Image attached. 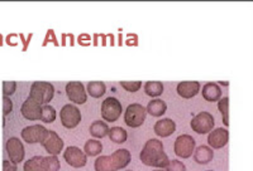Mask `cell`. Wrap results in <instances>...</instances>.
<instances>
[{
	"mask_svg": "<svg viewBox=\"0 0 253 171\" xmlns=\"http://www.w3.org/2000/svg\"><path fill=\"white\" fill-rule=\"evenodd\" d=\"M139 159L146 166H153V168L164 169L169 165V156L164 151L162 141L157 139H151L144 143L142 148Z\"/></svg>",
	"mask_w": 253,
	"mask_h": 171,
	"instance_id": "6da1fadb",
	"label": "cell"
},
{
	"mask_svg": "<svg viewBox=\"0 0 253 171\" xmlns=\"http://www.w3.org/2000/svg\"><path fill=\"white\" fill-rule=\"evenodd\" d=\"M132 155L126 148H119L108 156H99L95 160V171H118L129 165Z\"/></svg>",
	"mask_w": 253,
	"mask_h": 171,
	"instance_id": "7a4b0ae2",
	"label": "cell"
},
{
	"mask_svg": "<svg viewBox=\"0 0 253 171\" xmlns=\"http://www.w3.org/2000/svg\"><path fill=\"white\" fill-rule=\"evenodd\" d=\"M55 96V87L49 82H33L28 97L41 106L48 105Z\"/></svg>",
	"mask_w": 253,
	"mask_h": 171,
	"instance_id": "3957f363",
	"label": "cell"
},
{
	"mask_svg": "<svg viewBox=\"0 0 253 171\" xmlns=\"http://www.w3.org/2000/svg\"><path fill=\"white\" fill-rule=\"evenodd\" d=\"M146 109L141 103H132L126 107V114H124V122L132 128L139 127L146 121Z\"/></svg>",
	"mask_w": 253,
	"mask_h": 171,
	"instance_id": "277c9868",
	"label": "cell"
},
{
	"mask_svg": "<svg viewBox=\"0 0 253 171\" xmlns=\"http://www.w3.org/2000/svg\"><path fill=\"white\" fill-rule=\"evenodd\" d=\"M123 107H122L121 101H118L115 97H108L107 100L103 101L101 105V117L104 121L108 122H115L121 117Z\"/></svg>",
	"mask_w": 253,
	"mask_h": 171,
	"instance_id": "5b68a950",
	"label": "cell"
},
{
	"mask_svg": "<svg viewBox=\"0 0 253 171\" xmlns=\"http://www.w3.org/2000/svg\"><path fill=\"white\" fill-rule=\"evenodd\" d=\"M214 117L213 114H210L209 112H200V114H196L195 117H193V121L190 123L191 128H193V131H195L196 134L204 135V134H209L214 127Z\"/></svg>",
	"mask_w": 253,
	"mask_h": 171,
	"instance_id": "8992f818",
	"label": "cell"
},
{
	"mask_svg": "<svg viewBox=\"0 0 253 171\" xmlns=\"http://www.w3.org/2000/svg\"><path fill=\"white\" fill-rule=\"evenodd\" d=\"M61 123L66 128H75L81 122V112L75 105H65L60 111Z\"/></svg>",
	"mask_w": 253,
	"mask_h": 171,
	"instance_id": "52a82bcc",
	"label": "cell"
},
{
	"mask_svg": "<svg viewBox=\"0 0 253 171\" xmlns=\"http://www.w3.org/2000/svg\"><path fill=\"white\" fill-rule=\"evenodd\" d=\"M195 143L196 142L193 136H190V135H180L175 140L173 151H175V154L178 157L187 159L195 151Z\"/></svg>",
	"mask_w": 253,
	"mask_h": 171,
	"instance_id": "ba28073f",
	"label": "cell"
},
{
	"mask_svg": "<svg viewBox=\"0 0 253 171\" xmlns=\"http://www.w3.org/2000/svg\"><path fill=\"white\" fill-rule=\"evenodd\" d=\"M63 159L72 168H84L87 163V156L84 151H81V148L76 147V146H69L66 148V151L63 152Z\"/></svg>",
	"mask_w": 253,
	"mask_h": 171,
	"instance_id": "9c48e42d",
	"label": "cell"
},
{
	"mask_svg": "<svg viewBox=\"0 0 253 171\" xmlns=\"http://www.w3.org/2000/svg\"><path fill=\"white\" fill-rule=\"evenodd\" d=\"M47 132H48V130L46 127H43V126H28V127L23 128L22 139L28 143H42L44 139H46Z\"/></svg>",
	"mask_w": 253,
	"mask_h": 171,
	"instance_id": "30bf717a",
	"label": "cell"
},
{
	"mask_svg": "<svg viewBox=\"0 0 253 171\" xmlns=\"http://www.w3.org/2000/svg\"><path fill=\"white\" fill-rule=\"evenodd\" d=\"M66 94L71 102L76 105H84L86 102L87 96L85 87L81 82H70L66 85Z\"/></svg>",
	"mask_w": 253,
	"mask_h": 171,
	"instance_id": "8fae6325",
	"label": "cell"
},
{
	"mask_svg": "<svg viewBox=\"0 0 253 171\" xmlns=\"http://www.w3.org/2000/svg\"><path fill=\"white\" fill-rule=\"evenodd\" d=\"M5 148L10 161H13V163L15 164L23 161L26 151H24V146L19 139H17V137H10V139L6 141Z\"/></svg>",
	"mask_w": 253,
	"mask_h": 171,
	"instance_id": "7c38bea8",
	"label": "cell"
},
{
	"mask_svg": "<svg viewBox=\"0 0 253 171\" xmlns=\"http://www.w3.org/2000/svg\"><path fill=\"white\" fill-rule=\"evenodd\" d=\"M42 145H43V147L46 148V151L48 152L49 155H55V156H57V155L61 154V151H62L63 140L55 131H49L48 130L46 139L43 140Z\"/></svg>",
	"mask_w": 253,
	"mask_h": 171,
	"instance_id": "4fadbf2b",
	"label": "cell"
},
{
	"mask_svg": "<svg viewBox=\"0 0 253 171\" xmlns=\"http://www.w3.org/2000/svg\"><path fill=\"white\" fill-rule=\"evenodd\" d=\"M229 140V132L227 128L219 127L216 130H211L208 136V143L210 148H221L225 146Z\"/></svg>",
	"mask_w": 253,
	"mask_h": 171,
	"instance_id": "5bb4252c",
	"label": "cell"
},
{
	"mask_svg": "<svg viewBox=\"0 0 253 171\" xmlns=\"http://www.w3.org/2000/svg\"><path fill=\"white\" fill-rule=\"evenodd\" d=\"M20 112L23 114L24 118L31 121L35 120H41V114H42V106L40 103H37L36 101L31 100V98H27L26 101L22 105V109Z\"/></svg>",
	"mask_w": 253,
	"mask_h": 171,
	"instance_id": "9a60e30c",
	"label": "cell"
},
{
	"mask_svg": "<svg viewBox=\"0 0 253 171\" xmlns=\"http://www.w3.org/2000/svg\"><path fill=\"white\" fill-rule=\"evenodd\" d=\"M153 131L160 137H169L176 131V123L171 118H162L155 123Z\"/></svg>",
	"mask_w": 253,
	"mask_h": 171,
	"instance_id": "2e32d148",
	"label": "cell"
},
{
	"mask_svg": "<svg viewBox=\"0 0 253 171\" xmlns=\"http://www.w3.org/2000/svg\"><path fill=\"white\" fill-rule=\"evenodd\" d=\"M200 91V83L196 81H190V82H180L177 85V93L182 98H193L194 96L199 93Z\"/></svg>",
	"mask_w": 253,
	"mask_h": 171,
	"instance_id": "e0dca14e",
	"label": "cell"
},
{
	"mask_svg": "<svg viewBox=\"0 0 253 171\" xmlns=\"http://www.w3.org/2000/svg\"><path fill=\"white\" fill-rule=\"evenodd\" d=\"M203 97L209 102H216L220 100L221 97V91L218 83L209 82L203 87Z\"/></svg>",
	"mask_w": 253,
	"mask_h": 171,
	"instance_id": "ac0fdd59",
	"label": "cell"
},
{
	"mask_svg": "<svg viewBox=\"0 0 253 171\" xmlns=\"http://www.w3.org/2000/svg\"><path fill=\"white\" fill-rule=\"evenodd\" d=\"M214 157V151L213 148H210L209 146H199L194 151V160H195L198 164H209Z\"/></svg>",
	"mask_w": 253,
	"mask_h": 171,
	"instance_id": "d6986e66",
	"label": "cell"
},
{
	"mask_svg": "<svg viewBox=\"0 0 253 171\" xmlns=\"http://www.w3.org/2000/svg\"><path fill=\"white\" fill-rule=\"evenodd\" d=\"M167 105L165 103V101L160 100V98H156V100H152L148 102L147 105L146 111L153 117H160L166 112Z\"/></svg>",
	"mask_w": 253,
	"mask_h": 171,
	"instance_id": "ffe728a7",
	"label": "cell"
},
{
	"mask_svg": "<svg viewBox=\"0 0 253 171\" xmlns=\"http://www.w3.org/2000/svg\"><path fill=\"white\" fill-rule=\"evenodd\" d=\"M109 132V126L104 121H94L90 126V135L95 139H103Z\"/></svg>",
	"mask_w": 253,
	"mask_h": 171,
	"instance_id": "44dd1931",
	"label": "cell"
},
{
	"mask_svg": "<svg viewBox=\"0 0 253 171\" xmlns=\"http://www.w3.org/2000/svg\"><path fill=\"white\" fill-rule=\"evenodd\" d=\"M144 92L147 96L151 97H158L164 93V85L160 81H150L144 85Z\"/></svg>",
	"mask_w": 253,
	"mask_h": 171,
	"instance_id": "7402d4cb",
	"label": "cell"
},
{
	"mask_svg": "<svg viewBox=\"0 0 253 171\" xmlns=\"http://www.w3.org/2000/svg\"><path fill=\"white\" fill-rule=\"evenodd\" d=\"M108 136H109L110 141H113V142L123 143L126 141L128 134H126V131L124 130L123 127H118V126H115V127L109 128Z\"/></svg>",
	"mask_w": 253,
	"mask_h": 171,
	"instance_id": "603a6c76",
	"label": "cell"
},
{
	"mask_svg": "<svg viewBox=\"0 0 253 171\" xmlns=\"http://www.w3.org/2000/svg\"><path fill=\"white\" fill-rule=\"evenodd\" d=\"M41 169H42V171H58L60 170V160L55 155L43 156Z\"/></svg>",
	"mask_w": 253,
	"mask_h": 171,
	"instance_id": "cb8c5ba5",
	"label": "cell"
},
{
	"mask_svg": "<svg viewBox=\"0 0 253 171\" xmlns=\"http://www.w3.org/2000/svg\"><path fill=\"white\" fill-rule=\"evenodd\" d=\"M87 92H89V94L91 97L99 98L107 92V86H105L104 82H99V81L89 82L87 83Z\"/></svg>",
	"mask_w": 253,
	"mask_h": 171,
	"instance_id": "d4e9b609",
	"label": "cell"
},
{
	"mask_svg": "<svg viewBox=\"0 0 253 171\" xmlns=\"http://www.w3.org/2000/svg\"><path fill=\"white\" fill-rule=\"evenodd\" d=\"M84 151H85L86 156H96L103 151V145H101L100 141L91 139V140L86 141V143L84 146Z\"/></svg>",
	"mask_w": 253,
	"mask_h": 171,
	"instance_id": "484cf974",
	"label": "cell"
},
{
	"mask_svg": "<svg viewBox=\"0 0 253 171\" xmlns=\"http://www.w3.org/2000/svg\"><path fill=\"white\" fill-rule=\"evenodd\" d=\"M218 109L223 116V122L225 126H229V98L223 97L218 101Z\"/></svg>",
	"mask_w": 253,
	"mask_h": 171,
	"instance_id": "4316f807",
	"label": "cell"
},
{
	"mask_svg": "<svg viewBox=\"0 0 253 171\" xmlns=\"http://www.w3.org/2000/svg\"><path fill=\"white\" fill-rule=\"evenodd\" d=\"M56 120V110L49 105L42 106V114H41V121L46 123L55 122Z\"/></svg>",
	"mask_w": 253,
	"mask_h": 171,
	"instance_id": "83f0119b",
	"label": "cell"
},
{
	"mask_svg": "<svg viewBox=\"0 0 253 171\" xmlns=\"http://www.w3.org/2000/svg\"><path fill=\"white\" fill-rule=\"evenodd\" d=\"M42 159H43V156H33L32 159L27 160L23 166L24 171H42V169H41Z\"/></svg>",
	"mask_w": 253,
	"mask_h": 171,
	"instance_id": "f1b7e54d",
	"label": "cell"
},
{
	"mask_svg": "<svg viewBox=\"0 0 253 171\" xmlns=\"http://www.w3.org/2000/svg\"><path fill=\"white\" fill-rule=\"evenodd\" d=\"M121 86L128 92H137L142 87V82H139V81H129V82H121Z\"/></svg>",
	"mask_w": 253,
	"mask_h": 171,
	"instance_id": "f546056e",
	"label": "cell"
},
{
	"mask_svg": "<svg viewBox=\"0 0 253 171\" xmlns=\"http://www.w3.org/2000/svg\"><path fill=\"white\" fill-rule=\"evenodd\" d=\"M166 171H186V166L178 160H171L166 166Z\"/></svg>",
	"mask_w": 253,
	"mask_h": 171,
	"instance_id": "4dcf8cb0",
	"label": "cell"
},
{
	"mask_svg": "<svg viewBox=\"0 0 253 171\" xmlns=\"http://www.w3.org/2000/svg\"><path fill=\"white\" fill-rule=\"evenodd\" d=\"M17 89V82H3V94L9 97Z\"/></svg>",
	"mask_w": 253,
	"mask_h": 171,
	"instance_id": "1f68e13d",
	"label": "cell"
},
{
	"mask_svg": "<svg viewBox=\"0 0 253 171\" xmlns=\"http://www.w3.org/2000/svg\"><path fill=\"white\" fill-rule=\"evenodd\" d=\"M13 111V102L12 100L9 97H6V96H4L3 97V114L4 117L8 116L10 112Z\"/></svg>",
	"mask_w": 253,
	"mask_h": 171,
	"instance_id": "d6a6232c",
	"label": "cell"
},
{
	"mask_svg": "<svg viewBox=\"0 0 253 171\" xmlns=\"http://www.w3.org/2000/svg\"><path fill=\"white\" fill-rule=\"evenodd\" d=\"M49 42H52L55 46H60L57 42V39H56V35H55V30L53 29H48L47 30V34H46V38H44V42H43V47L47 46Z\"/></svg>",
	"mask_w": 253,
	"mask_h": 171,
	"instance_id": "836d02e7",
	"label": "cell"
},
{
	"mask_svg": "<svg viewBox=\"0 0 253 171\" xmlns=\"http://www.w3.org/2000/svg\"><path fill=\"white\" fill-rule=\"evenodd\" d=\"M3 171H18L17 164L13 163V161H8V160H4V161H3Z\"/></svg>",
	"mask_w": 253,
	"mask_h": 171,
	"instance_id": "e575fe53",
	"label": "cell"
},
{
	"mask_svg": "<svg viewBox=\"0 0 253 171\" xmlns=\"http://www.w3.org/2000/svg\"><path fill=\"white\" fill-rule=\"evenodd\" d=\"M78 43L80 46H90V44H91V37H90L89 34H81L80 37H79Z\"/></svg>",
	"mask_w": 253,
	"mask_h": 171,
	"instance_id": "d590c367",
	"label": "cell"
},
{
	"mask_svg": "<svg viewBox=\"0 0 253 171\" xmlns=\"http://www.w3.org/2000/svg\"><path fill=\"white\" fill-rule=\"evenodd\" d=\"M19 37V35L18 34H9L8 37H6V39H5V42H6V44H9V46H17L18 44V42H17V38Z\"/></svg>",
	"mask_w": 253,
	"mask_h": 171,
	"instance_id": "8d00e7d4",
	"label": "cell"
},
{
	"mask_svg": "<svg viewBox=\"0 0 253 171\" xmlns=\"http://www.w3.org/2000/svg\"><path fill=\"white\" fill-rule=\"evenodd\" d=\"M19 37H20V40L23 42V52H26L27 48H28V46H29V43H31V39H32V37H33V34H32V33H31V34H28L27 39L24 38L23 34H20Z\"/></svg>",
	"mask_w": 253,
	"mask_h": 171,
	"instance_id": "74e56055",
	"label": "cell"
},
{
	"mask_svg": "<svg viewBox=\"0 0 253 171\" xmlns=\"http://www.w3.org/2000/svg\"><path fill=\"white\" fill-rule=\"evenodd\" d=\"M219 83H220V85H223V86H228V82H223V81H220Z\"/></svg>",
	"mask_w": 253,
	"mask_h": 171,
	"instance_id": "f35d334b",
	"label": "cell"
},
{
	"mask_svg": "<svg viewBox=\"0 0 253 171\" xmlns=\"http://www.w3.org/2000/svg\"><path fill=\"white\" fill-rule=\"evenodd\" d=\"M155 171H164V170H162V169H160V170H155Z\"/></svg>",
	"mask_w": 253,
	"mask_h": 171,
	"instance_id": "ab89813d",
	"label": "cell"
},
{
	"mask_svg": "<svg viewBox=\"0 0 253 171\" xmlns=\"http://www.w3.org/2000/svg\"><path fill=\"white\" fill-rule=\"evenodd\" d=\"M207 171H213V170H207Z\"/></svg>",
	"mask_w": 253,
	"mask_h": 171,
	"instance_id": "60d3db41",
	"label": "cell"
},
{
	"mask_svg": "<svg viewBox=\"0 0 253 171\" xmlns=\"http://www.w3.org/2000/svg\"><path fill=\"white\" fill-rule=\"evenodd\" d=\"M126 171H132V170H126Z\"/></svg>",
	"mask_w": 253,
	"mask_h": 171,
	"instance_id": "b9f144b4",
	"label": "cell"
}]
</instances>
